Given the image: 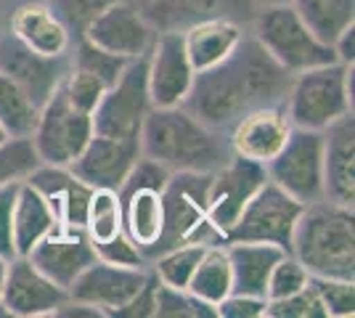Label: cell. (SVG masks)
<instances>
[{"instance_id": "cell-10", "label": "cell", "mask_w": 355, "mask_h": 318, "mask_svg": "<svg viewBox=\"0 0 355 318\" xmlns=\"http://www.w3.org/2000/svg\"><path fill=\"white\" fill-rule=\"evenodd\" d=\"M302 202L289 197L273 181H266L260 191L250 199V204L239 215L236 226L225 236V242H260L276 244L289 252L297 218L302 212Z\"/></svg>"}, {"instance_id": "cell-15", "label": "cell", "mask_w": 355, "mask_h": 318, "mask_svg": "<svg viewBox=\"0 0 355 318\" xmlns=\"http://www.w3.org/2000/svg\"><path fill=\"white\" fill-rule=\"evenodd\" d=\"M83 37H88L90 43L106 48L122 59H138L148 53L157 30L151 27L141 3L117 0L90 21Z\"/></svg>"}, {"instance_id": "cell-3", "label": "cell", "mask_w": 355, "mask_h": 318, "mask_svg": "<svg viewBox=\"0 0 355 318\" xmlns=\"http://www.w3.org/2000/svg\"><path fill=\"white\" fill-rule=\"evenodd\" d=\"M289 255H295L311 276L355 281L353 207L329 199L305 204L297 218Z\"/></svg>"}, {"instance_id": "cell-24", "label": "cell", "mask_w": 355, "mask_h": 318, "mask_svg": "<svg viewBox=\"0 0 355 318\" xmlns=\"http://www.w3.org/2000/svg\"><path fill=\"white\" fill-rule=\"evenodd\" d=\"M247 32H250L247 27H241L231 19H209V21L186 27L183 46H186L193 72H207L212 67L223 64L236 51Z\"/></svg>"}, {"instance_id": "cell-12", "label": "cell", "mask_w": 355, "mask_h": 318, "mask_svg": "<svg viewBox=\"0 0 355 318\" xmlns=\"http://www.w3.org/2000/svg\"><path fill=\"white\" fill-rule=\"evenodd\" d=\"M193 77L196 72L183 46V32H157L146 53V85L151 106H183Z\"/></svg>"}, {"instance_id": "cell-18", "label": "cell", "mask_w": 355, "mask_h": 318, "mask_svg": "<svg viewBox=\"0 0 355 318\" xmlns=\"http://www.w3.org/2000/svg\"><path fill=\"white\" fill-rule=\"evenodd\" d=\"M0 300L11 318H53L56 308L67 300V289L56 287L30 258H11Z\"/></svg>"}, {"instance_id": "cell-28", "label": "cell", "mask_w": 355, "mask_h": 318, "mask_svg": "<svg viewBox=\"0 0 355 318\" xmlns=\"http://www.w3.org/2000/svg\"><path fill=\"white\" fill-rule=\"evenodd\" d=\"M308 30L331 46L342 32L355 24V0H286Z\"/></svg>"}, {"instance_id": "cell-20", "label": "cell", "mask_w": 355, "mask_h": 318, "mask_svg": "<svg viewBox=\"0 0 355 318\" xmlns=\"http://www.w3.org/2000/svg\"><path fill=\"white\" fill-rule=\"evenodd\" d=\"M8 35H14L21 46L40 53V56H69L74 43L72 30L56 14V8L48 0H27L16 6L8 19Z\"/></svg>"}, {"instance_id": "cell-26", "label": "cell", "mask_w": 355, "mask_h": 318, "mask_svg": "<svg viewBox=\"0 0 355 318\" xmlns=\"http://www.w3.org/2000/svg\"><path fill=\"white\" fill-rule=\"evenodd\" d=\"M225 247H228L231 276H234V289L231 292L266 297L268 276L286 252L276 244L260 242H225Z\"/></svg>"}, {"instance_id": "cell-23", "label": "cell", "mask_w": 355, "mask_h": 318, "mask_svg": "<svg viewBox=\"0 0 355 318\" xmlns=\"http://www.w3.org/2000/svg\"><path fill=\"white\" fill-rule=\"evenodd\" d=\"M324 199L355 204V117L347 114L324 130Z\"/></svg>"}, {"instance_id": "cell-40", "label": "cell", "mask_w": 355, "mask_h": 318, "mask_svg": "<svg viewBox=\"0 0 355 318\" xmlns=\"http://www.w3.org/2000/svg\"><path fill=\"white\" fill-rule=\"evenodd\" d=\"M48 3L67 21V27L72 30L74 37H80L90 21L117 0H48Z\"/></svg>"}, {"instance_id": "cell-8", "label": "cell", "mask_w": 355, "mask_h": 318, "mask_svg": "<svg viewBox=\"0 0 355 318\" xmlns=\"http://www.w3.org/2000/svg\"><path fill=\"white\" fill-rule=\"evenodd\" d=\"M30 138L43 165L69 167L93 138V120L67 98L64 88H59L40 106Z\"/></svg>"}, {"instance_id": "cell-17", "label": "cell", "mask_w": 355, "mask_h": 318, "mask_svg": "<svg viewBox=\"0 0 355 318\" xmlns=\"http://www.w3.org/2000/svg\"><path fill=\"white\" fill-rule=\"evenodd\" d=\"M260 0H146L141 8L157 32H183L209 19H231L250 30Z\"/></svg>"}, {"instance_id": "cell-37", "label": "cell", "mask_w": 355, "mask_h": 318, "mask_svg": "<svg viewBox=\"0 0 355 318\" xmlns=\"http://www.w3.org/2000/svg\"><path fill=\"white\" fill-rule=\"evenodd\" d=\"M311 284V273L305 271V265L295 258V255H284L273 271L268 276V289H266V300H282L286 294H295L302 287Z\"/></svg>"}, {"instance_id": "cell-27", "label": "cell", "mask_w": 355, "mask_h": 318, "mask_svg": "<svg viewBox=\"0 0 355 318\" xmlns=\"http://www.w3.org/2000/svg\"><path fill=\"white\" fill-rule=\"evenodd\" d=\"M59 231L56 215L51 210V204L43 199L37 188H32L27 181L19 183V194H16L14 207V247L16 258H27L32 247L43 242L48 233Z\"/></svg>"}, {"instance_id": "cell-9", "label": "cell", "mask_w": 355, "mask_h": 318, "mask_svg": "<svg viewBox=\"0 0 355 318\" xmlns=\"http://www.w3.org/2000/svg\"><path fill=\"white\" fill-rule=\"evenodd\" d=\"M266 173L268 181L302 204L324 199V133L295 127Z\"/></svg>"}, {"instance_id": "cell-39", "label": "cell", "mask_w": 355, "mask_h": 318, "mask_svg": "<svg viewBox=\"0 0 355 318\" xmlns=\"http://www.w3.org/2000/svg\"><path fill=\"white\" fill-rule=\"evenodd\" d=\"M61 88L67 93V98H69L80 112H85V114H93V109L98 106V101L104 98V93H106V85L98 77L88 75V72H83V69H74V67L67 72Z\"/></svg>"}, {"instance_id": "cell-38", "label": "cell", "mask_w": 355, "mask_h": 318, "mask_svg": "<svg viewBox=\"0 0 355 318\" xmlns=\"http://www.w3.org/2000/svg\"><path fill=\"white\" fill-rule=\"evenodd\" d=\"M266 318H326V310L318 300V292L308 284L282 300H268Z\"/></svg>"}, {"instance_id": "cell-45", "label": "cell", "mask_w": 355, "mask_h": 318, "mask_svg": "<svg viewBox=\"0 0 355 318\" xmlns=\"http://www.w3.org/2000/svg\"><path fill=\"white\" fill-rule=\"evenodd\" d=\"M154 308H157V276L148 273L146 284L138 289L119 310H114L112 318H154Z\"/></svg>"}, {"instance_id": "cell-51", "label": "cell", "mask_w": 355, "mask_h": 318, "mask_svg": "<svg viewBox=\"0 0 355 318\" xmlns=\"http://www.w3.org/2000/svg\"><path fill=\"white\" fill-rule=\"evenodd\" d=\"M0 35H3V27H0Z\"/></svg>"}, {"instance_id": "cell-49", "label": "cell", "mask_w": 355, "mask_h": 318, "mask_svg": "<svg viewBox=\"0 0 355 318\" xmlns=\"http://www.w3.org/2000/svg\"><path fill=\"white\" fill-rule=\"evenodd\" d=\"M6 138H8V133H6V127L0 125V141H6Z\"/></svg>"}, {"instance_id": "cell-33", "label": "cell", "mask_w": 355, "mask_h": 318, "mask_svg": "<svg viewBox=\"0 0 355 318\" xmlns=\"http://www.w3.org/2000/svg\"><path fill=\"white\" fill-rule=\"evenodd\" d=\"M69 59H72L74 69H83V72H88V75L98 77L106 88L117 82L119 75H122L125 67H128V61H130V59L117 56V53H112V51H106V48L96 46V43H90L88 37H83V35L74 37Z\"/></svg>"}, {"instance_id": "cell-41", "label": "cell", "mask_w": 355, "mask_h": 318, "mask_svg": "<svg viewBox=\"0 0 355 318\" xmlns=\"http://www.w3.org/2000/svg\"><path fill=\"white\" fill-rule=\"evenodd\" d=\"M96 258L114 263V265H128V268H148V258L144 255V249L122 231L119 236L109 239V242L93 244Z\"/></svg>"}, {"instance_id": "cell-30", "label": "cell", "mask_w": 355, "mask_h": 318, "mask_svg": "<svg viewBox=\"0 0 355 318\" xmlns=\"http://www.w3.org/2000/svg\"><path fill=\"white\" fill-rule=\"evenodd\" d=\"M83 231L93 244L109 242L122 233V199L112 188H93Z\"/></svg>"}, {"instance_id": "cell-4", "label": "cell", "mask_w": 355, "mask_h": 318, "mask_svg": "<svg viewBox=\"0 0 355 318\" xmlns=\"http://www.w3.org/2000/svg\"><path fill=\"white\" fill-rule=\"evenodd\" d=\"M355 69L340 61L292 75L284 109L295 127L324 133L329 125L353 114Z\"/></svg>"}, {"instance_id": "cell-47", "label": "cell", "mask_w": 355, "mask_h": 318, "mask_svg": "<svg viewBox=\"0 0 355 318\" xmlns=\"http://www.w3.org/2000/svg\"><path fill=\"white\" fill-rule=\"evenodd\" d=\"M6 273H8V260L0 258V294H3V284H6Z\"/></svg>"}, {"instance_id": "cell-46", "label": "cell", "mask_w": 355, "mask_h": 318, "mask_svg": "<svg viewBox=\"0 0 355 318\" xmlns=\"http://www.w3.org/2000/svg\"><path fill=\"white\" fill-rule=\"evenodd\" d=\"M331 51H334V59L340 61V64L353 67V61H355V24L353 27H347V30L342 32L340 37L331 43Z\"/></svg>"}, {"instance_id": "cell-50", "label": "cell", "mask_w": 355, "mask_h": 318, "mask_svg": "<svg viewBox=\"0 0 355 318\" xmlns=\"http://www.w3.org/2000/svg\"><path fill=\"white\" fill-rule=\"evenodd\" d=\"M135 3H141V6H144V3H146V0H135Z\"/></svg>"}, {"instance_id": "cell-13", "label": "cell", "mask_w": 355, "mask_h": 318, "mask_svg": "<svg viewBox=\"0 0 355 318\" xmlns=\"http://www.w3.org/2000/svg\"><path fill=\"white\" fill-rule=\"evenodd\" d=\"M292 130H295V125L289 120L284 104H268L244 112L225 130V138H228V149L234 157L266 167L284 149Z\"/></svg>"}, {"instance_id": "cell-34", "label": "cell", "mask_w": 355, "mask_h": 318, "mask_svg": "<svg viewBox=\"0 0 355 318\" xmlns=\"http://www.w3.org/2000/svg\"><path fill=\"white\" fill-rule=\"evenodd\" d=\"M40 165L30 136H8L0 141V186L21 183Z\"/></svg>"}, {"instance_id": "cell-21", "label": "cell", "mask_w": 355, "mask_h": 318, "mask_svg": "<svg viewBox=\"0 0 355 318\" xmlns=\"http://www.w3.org/2000/svg\"><path fill=\"white\" fill-rule=\"evenodd\" d=\"M141 157V141H119V138L93 136L83 154L74 159L69 170L88 183L90 188H112L119 191L130 167Z\"/></svg>"}, {"instance_id": "cell-2", "label": "cell", "mask_w": 355, "mask_h": 318, "mask_svg": "<svg viewBox=\"0 0 355 318\" xmlns=\"http://www.w3.org/2000/svg\"><path fill=\"white\" fill-rule=\"evenodd\" d=\"M141 154L170 173H215L231 159L228 138L186 106H154L141 127Z\"/></svg>"}, {"instance_id": "cell-48", "label": "cell", "mask_w": 355, "mask_h": 318, "mask_svg": "<svg viewBox=\"0 0 355 318\" xmlns=\"http://www.w3.org/2000/svg\"><path fill=\"white\" fill-rule=\"evenodd\" d=\"M0 318H11V313H8V308L3 305V300H0Z\"/></svg>"}, {"instance_id": "cell-19", "label": "cell", "mask_w": 355, "mask_h": 318, "mask_svg": "<svg viewBox=\"0 0 355 318\" xmlns=\"http://www.w3.org/2000/svg\"><path fill=\"white\" fill-rule=\"evenodd\" d=\"M27 258L56 287L69 289L74 279L96 260V249L83 228H59L35 244Z\"/></svg>"}, {"instance_id": "cell-31", "label": "cell", "mask_w": 355, "mask_h": 318, "mask_svg": "<svg viewBox=\"0 0 355 318\" xmlns=\"http://www.w3.org/2000/svg\"><path fill=\"white\" fill-rule=\"evenodd\" d=\"M207 244H180V247H170L159 255L148 260V268L157 276L159 284H167V287H178V289H189V281H191L193 271L202 260V252H205Z\"/></svg>"}, {"instance_id": "cell-29", "label": "cell", "mask_w": 355, "mask_h": 318, "mask_svg": "<svg viewBox=\"0 0 355 318\" xmlns=\"http://www.w3.org/2000/svg\"><path fill=\"white\" fill-rule=\"evenodd\" d=\"M231 289H234V276H231L228 247H225V242L207 244L191 281H189V292L212 308H218L223 297L231 294Z\"/></svg>"}, {"instance_id": "cell-43", "label": "cell", "mask_w": 355, "mask_h": 318, "mask_svg": "<svg viewBox=\"0 0 355 318\" xmlns=\"http://www.w3.org/2000/svg\"><path fill=\"white\" fill-rule=\"evenodd\" d=\"M16 194H19V183L0 186V258L6 260L16 258V247H14Z\"/></svg>"}, {"instance_id": "cell-7", "label": "cell", "mask_w": 355, "mask_h": 318, "mask_svg": "<svg viewBox=\"0 0 355 318\" xmlns=\"http://www.w3.org/2000/svg\"><path fill=\"white\" fill-rule=\"evenodd\" d=\"M151 96L146 85V56L130 59L114 85H109L104 98L93 109V136L141 141V127L151 112Z\"/></svg>"}, {"instance_id": "cell-42", "label": "cell", "mask_w": 355, "mask_h": 318, "mask_svg": "<svg viewBox=\"0 0 355 318\" xmlns=\"http://www.w3.org/2000/svg\"><path fill=\"white\" fill-rule=\"evenodd\" d=\"M170 170H164L159 162H154L151 157H138V162L130 167V173H128V178L122 181L119 186V191L122 188H157V191H162L164 183L170 181Z\"/></svg>"}, {"instance_id": "cell-35", "label": "cell", "mask_w": 355, "mask_h": 318, "mask_svg": "<svg viewBox=\"0 0 355 318\" xmlns=\"http://www.w3.org/2000/svg\"><path fill=\"white\" fill-rule=\"evenodd\" d=\"M154 318H218V310L191 294L189 289L167 287L157 281V308Z\"/></svg>"}, {"instance_id": "cell-44", "label": "cell", "mask_w": 355, "mask_h": 318, "mask_svg": "<svg viewBox=\"0 0 355 318\" xmlns=\"http://www.w3.org/2000/svg\"><path fill=\"white\" fill-rule=\"evenodd\" d=\"M266 297L231 292L218 303V318H266Z\"/></svg>"}, {"instance_id": "cell-14", "label": "cell", "mask_w": 355, "mask_h": 318, "mask_svg": "<svg viewBox=\"0 0 355 318\" xmlns=\"http://www.w3.org/2000/svg\"><path fill=\"white\" fill-rule=\"evenodd\" d=\"M0 69L40 109L61 88L67 72L72 69V59L69 56H59V59L40 56L27 46H21L14 35L3 32L0 35Z\"/></svg>"}, {"instance_id": "cell-16", "label": "cell", "mask_w": 355, "mask_h": 318, "mask_svg": "<svg viewBox=\"0 0 355 318\" xmlns=\"http://www.w3.org/2000/svg\"><path fill=\"white\" fill-rule=\"evenodd\" d=\"M148 273H151L148 268H128V265H114V263L96 258L74 279V284L67 289V294L98 308L104 316L112 318L114 310H119L146 284Z\"/></svg>"}, {"instance_id": "cell-5", "label": "cell", "mask_w": 355, "mask_h": 318, "mask_svg": "<svg viewBox=\"0 0 355 318\" xmlns=\"http://www.w3.org/2000/svg\"><path fill=\"white\" fill-rule=\"evenodd\" d=\"M250 35L292 75L337 61L331 46H326L308 30V24L286 0L260 3L250 24Z\"/></svg>"}, {"instance_id": "cell-11", "label": "cell", "mask_w": 355, "mask_h": 318, "mask_svg": "<svg viewBox=\"0 0 355 318\" xmlns=\"http://www.w3.org/2000/svg\"><path fill=\"white\" fill-rule=\"evenodd\" d=\"M268 181V173L263 165L234 157L223 162L215 173H209L207 186V212L209 223L225 242L231 228L236 226L239 215L250 204V199L260 191V186Z\"/></svg>"}, {"instance_id": "cell-22", "label": "cell", "mask_w": 355, "mask_h": 318, "mask_svg": "<svg viewBox=\"0 0 355 318\" xmlns=\"http://www.w3.org/2000/svg\"><path fill=\"white\" fill-rule=\"evenodd\" d=\"M27 183L32 188H37L45 202L51 204L59 228H83L93 188L88 183L80 181L69 167L43 165L40 162L30 173Z\"/></svg>"}, {"instance_id": "cell-36", "label": "cell", "mask_w": 355, "mask_h": 318, "mask_svg": "<svg viewBox=\"0 0 355 318\" xmlns=\"http://www.w3.org/2000/svg\"><path fill=\"white\" fill-rule=\"evenodd\" d=\"M313 289L324 305L326 318H353L355 313V281L353 279H326L311 276Z\"/></svg>"}, {"instance_id": "cell-6", "label": "cell", "mask_w": 355, "mask_h": 318, "mask_svg": "<svg viewBox=\"0 0 355 318\" xmlns=\"http://www.w3.org/2000/svg\"><path fill=\"white\" fill-rule=\"evenodd\" d=\"M209 173H173L162 188L164 228L148 260L180 244H220L223 236L212 228L207 212Z\"/></svg>"}, {"instance_id": "cell-1", "label": "cell", "mask_w": 355, "mask_h": 318, "mask_svg": "<svg viewBox=\"0 0 355 318\" xmlns=\"http://www.w3.org/2000/svg\"><path fill=\"white\" fill-rule=\"evenodd\" d=\"M292 82L279 61L260 46L250 32L228 59L207 72H196L183 106L196 120L225 133L254 106L284 104Z\"/></svg>"}, {"instance_id": "cell-32", "label": "cell", "mask_w": 355, "mask_h": 318, "mask_svg": "<svg viewBox=\"0 0 355 318\" xmlns=\"http://www.w3.org/2000/svg\"><path fill=\"white\" fill-rule=\"evenodd\" d=\"M37 106L24 96L11 77L0 69V125L8 136H32L37 122Z\"/></svg>"}, {"instance_id": "cell-25", "label": "cell", "mask_w": 355, "mask_h": 318, "mask_svg": "<svg viewBox=\"0 0 355 318\" xmlns=\"http://www.w3.org/2000/svg\"><path fill=\"white\" fill-rule=\"evenodd\" d=\"M117 194L122 199V231L148 258V252L159 242L164 228L162 191H157V188H122Z\"/></svg>"}]
</instances>
